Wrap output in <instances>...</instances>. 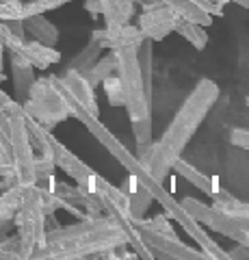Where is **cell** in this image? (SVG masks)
<instances>
[{
    "label": "cell",
    "instance_id": "6da1fadb",
    "mask_svg": "<svg viewBox=\"0 0 249 260\" xmlns=\"http://www.w3.org/2000/svg\"><path fill=\"white\" fill-rule=\"evenodd\" d=\"M132 221H119L111 215H87L76 225L46 230L44 247L33 251L30 258H85L102 256L117 245H128V232Z\"/></svg>",
    "mask_w": 249,
    "mask_h": 260
},
{
    "label": "cell",
    "instance_id": "7a4b0ae2",
    "mask_svg": "<svg viewBox=\"0 0 249 260\" xmlns=\"http://www.w3.org/2000/svg\"><path fill=\"white\" fill-rule=\"evenodd\" d=\"M219 98V87H217L210 78H202L195 85V89L187 98V102L175 113L173 121L169 128L165 130V135L160 137V141L152 143V154L148 160V174L154 178L156 182H163L165 176L169 174L173 160L180 156L184 145L191 141V137L195 135L197 126L204 121L208 111L212 109V104Z\"/></svg>",
    "mask_w": 249,
    "mask_h": 260
},
{
    "label": "cell",
    "instance_id": "3957f363",
    "mask_svg": "<svg viewBox=\"0 0 249 260\" xmlns=\"http://www.w3.org/2000/svg\"><path fill=\"white\" fill-rule=\"evenodd\" d=\"M117 76L124 91V107L128 109L136 143L152 141V115H150V87L139 61V46L117 50Z\"/></svg>",
    "mask_w": 249,
    "mask_h": 260
},
{
    "label": "cell",
    "instance_id": "277c9868",
    "mask_svg": "<svg viewBox=\"0 0 249 260\" xmlns=\"http://www.w3.org/2000/svg\"><path fill=\"white\" fill-rule=\"evenodd\" d=\"M22 109L28 117H33L48 130L72 117V109L63 95L59 76L35 78V83L28 89V98L22 102Z\"/></svg>",
    "mask_w": 249,
    "mask_h": 260
},
{
    "label": "cell",
    "instance_id": "5b68a950",
    "mask_svg": "<svg viewBox=\"0 0 249 260\" xmlns=\"http://www.w3.org/2000/svg\"><path fill=\"white\" fill-rule=\"evenodd\" d=\"M5 115L9 121V145H11V158H13V172L20 184H35V152L30 145L28 126H26V113L22 109V102L11 100L5 104Z\"/></svg>",
    "mask_w": 249,
    "mask_h": 260
},
{
    "label": "cell",
    "instance_id": "8992f818",
    "mask_svg": "<svg viewBox=\"0 0 249 260\" xmlns=\"http://www.w3.org/2000/svg\"><path fill=\"white\" fill-rule=\"evenodd\" d=\"M13 225L20 237V256L30 258L33 251L44 247L46 243V213L42 206V191L39 184H28L24 191L20 210L13 217Z\"/></svg>",
    "mask_w": 249,
    "mask_h": 260
},
{
    "label": "cell",
    "instance_id": "52a82bcc",
    "mask_svg": "<svg viewBox=\"0 0 249 260\" xmlns=\"http://www.w3.org/2000/svg\"><path fill=\"white\" fill-rule=\"evenodd\" d=\"M141 7H143V13L139 18V28L143 35H146V39H150V42H160V39H165L169 32H173L175 22H178L180 15L171 11L165 3L152 0V3H146Z\"/></svg>",
    "mask_w": 249,
    "mask_h": 260
},
{
    "label": "cell",
    "instance_id": "ba28073f",
    "mask_svg": "<svg viewBox=\"0 0 249 260\" xmlns=\"http://www.w3.org/2000/svg\"><path fill=\"white\" fill-rule=\"evenodd\" d=\"M5 48H9L11 52L24 56V59L37 70H46V68H50L52 63L61 61V52L54 46H46L42 42H37V39L35 42H26V39L13 35V32L7 28V24H5Z\"/></svg>",
    "mask_w": 249,
    "mask_h": 260
},
{
    "label": "cell",
    "instance_id": "9c48e42d",
    "mask_svg": "<svg viewBox=\"0 0 249 260\" xmlns=\"http://www.w3.org/2000/svg\"><path fill=\"white\" fill-rule=\"evenodd\" d=\"M59 83L63 87V91H65L72 98V100L78 104V107H83L91 117H100V107H98V102H95V95H93L95 89L89 83H87V78L80 74V72L65 70L59 76Z\"/></svg>",
    "mask_w": 249,
    "mask_h": 260
},
{
    "label": "cell",
    "instance_id": "30bf717a",
    "mask_svg": "<svg viewBox=\"0 0 249 260\" xmlns=\"http://www.w3.org/2000/svg\"><path fill=\"white\" fill-rule=\"evenodd\" d=\"M91 39L100 48H111V50H122V48H136L146 42V35L139 26H132L130 22L119 24V26H106L102 30H93Z\"/></svg>",
    "mask_w": 249,
    "mask_h": 260
},
{
    "label": "cell",
    "instance_id": "8fae6325",
    "mask_svg": "<svg viewBox=\"0 0 249 260\" xmlns=\"http://www.w3.org/2000/svg\"><path fill=\"white\" fill-rule=\"evenodd\" d=\"M95 195H98L102 208L106 210V215L119 219V221H130V200L122 189H115L113 184H109L104 178L98 176Z\"/></svg>",
    "mask_w": 249,
    "mask_h": 260
},
{
    "label": "cell",
    "instance_id": "7c38bea8",
    "mask_svg": "<svg viewBox=\"0 0 249 260\" xmlns=\"http://www.w3.org/2000/svg\"><path fill=\"white\" fill-rule=\"evenodd\" d=\"M26 186L28 184L15 182V184L9 186V189H5V193L0 195V232H7L13 225V217L20 210Z\"/></svg>",
    "mask_w": 249,
    "mask_h": 260
},
{
    "label": "cell",
    "instance_id": "4fadbf2b",
    "mask_svg": "<svg viewBox=\"0 0 249 260\" xmlns=\"http://www.w3.org/2000/svg\"><path fill=\"white\" fill-rule=\"evenodd\" d=\"M11 74H13V85H15V95L24 102L28 98V89L35 83L33 76V65H30L24 56L11 52Z\"/></svg>",
    "mask_w": 249,
    "mask_h": 260
},
{
    "label": "cell",
    "instance_id": "5bb4252c",
    "mask_svg": "<svg viewBox=\"0 0 249 260\" xmlns=\"http://www.w3.org/2000/svg\"><path fill=\"white\" fill-rule=\"evenodd\" d=\"M24 24V30L30 32L37 42H42L46 46H54L59 42V30L52 22H48L44 18V13H35V15H28V18L22 20Z\"/></svg>",
    "mask_w": 249,
    "mask_h": 260
},
{
    "label": "cell",
    "instance_id": "9a60e30c",
    "mask_svg": "<svg viewBox=\"0 0 249 260\" xmlns=\"http://www.w3.org/2000/svg\"><path fill=\"white\" fill-rule=\"evenodd\" d=\"M171 169H175V174H180L182 178H187V180L193 184V186H197V189H202L206 195H212L219 191V182L215 180V178H208V176H204L202 172H197L193 165H189L187 160H182L180 156L173 160V165H171Z\"/></svg>",
    "mask_w": 249,
    "mask_h": 260
},
{
    "label": "cell",
    "instance_id": "2e32d148",
    "mask_svg": "<svg viewBox=\"0 0 249 260\" xmlns=\"http://www.w3.org/2000/svg\"><path fill=\"white\" fill-rule=\"evenodd\" d=\"M102 7V15L106 26H119L132 20L134 15V5L128 0H100Z\"/></svg>",
    "mask_w": 249,
    "mask_h": 260
},
{
    "label": "cell",
    "instance_id": "e0dca14e",
    "mask_svg": "<svg viewBox=\"0 0 249 260\" xmlns=\"http://www.w3.org/2000/svg\"><path fill=\"white\" fill-rule=\"evenodd\" d=\"M115 70H117V50H111L106 56L95 61L87 72H83V76L87 78V83L95 89L109 74H113Z\"/></svg>",
    "mask_w": 249,
    "mask_h": 260
},
{
    "label": "cell",
    "instance_id": "ac0fdd59",
    "mask_svg": "<svg viewBox=\"0 0 249 260\" xmlns=\"http://www.w3.org/2000/svg\"><path fill=\"white\" fill-rule=\"evenodd\" d=\"M173 32H178V35H182L184 39H187L189 44H193L197 48V50H204L206 44H208V35L202 24H195L191 20H184V18H178V22H175V28Z\"/></svg>",
    "mask_w": 249,
    "mask_h": 260
},
{
    "label": "cell",
    "instance_id": "d6986e66",
    "mask_svg": "<svg viewBox=\"0 0 249 260\" xmlns=\"http://www.w3.org/2000/svg\"><path fill=\"white\" fill-rule=\"evenodd\" d=\"M100 50H102V48H100V46L91 39L89 46H87L85 50L80 52V54L76 56V59L67 65V70H76V72H80V74H83V72H87V70H89L95 61L100 59Z\"/></svg>",
    "mask_w": 249,
    "mask_h": 260
},
{
    "label": "cell",
    "instance_id": "ffe728a7",
    "mask_svg": "<svg viewBox=\"0 0 249 260\" xmlns=\"http://www.w3.org/2000/svg\"><path fill=\"white\" fill-rule=\"evenodd\" d=\"M102 85H104V91H106L111 107H124V91H122V83H119L117 72L109 74L106 78L102 80Z\"/></svg>",
    "mask_w": 249,
    "mask_h": 260
},
{
    "label": "cell",
    "instance_id": "44dd1931",
    "mask_svg": "<svg viewBox=\"0 0 249 260\" xmlns=\"http://www.w3.org/2000/svg\"><path fill=\"white\" fill-rule=\"evenodd\" d=\"M65 3H69V0H28V3H22V20L28 18V15H35V13H46V11L59 9V7Z\"/></svg>",
    "mask_w": 249,
    "mask_h": 260
},
{
    "label": "cell",
    "instance_id": "7402d4cb",
    "mask_svg": "<svg viewBox=\"0 0 249 260\" xmlns=\"http://www.w3.org/2000/svg\"><path fill=\"white\" fill-rule=\"evenodd\" d=\"M0 249L7 251V254H9V258H22V256H20V237L15 234V237L5 239L3 243H0Z\"/></svg>",
    "mask_w": 249,
    "mask_h": 260
},
{
    "label": "cell",
    "instance_id": "603a6c76",
    "mask_svg": "<svg viewBox=\"0 0 249 260\" xmlns=\"http://www.w3.org/2000/svg\"><path fill=\"white\" fill-rule=\"evenodd\" d=\"M230 141L238 145V148H245L249 150V130H232V135H230Z\"/></svg>",
    "mask_w": 249,
    "mask_h": 260
},
{
    "label": "cell",
    "instance_id": "cb8c5ba5",
    "mask_svg": "<svg viewBox=\"0 0 249 260\" xmlns=\"http://www.w3.org/2000/svg\"><path fill=\"white\" fill-rule=\"evenodd\" d=\"M3 54H5V24L0 22V83L5 80V76H3V68H5V59H3Z\"/></svg>",
    "mask_w": 249,
    "mask_h": 260
},
{
    "label": "cell",
    "instance_id": "d4e9b609",
    "mask_svg": "<svg viewBox=\"0 0 249 260\" xmlns=\"http://www.w3.org/2000/svg\"><path fill=\"white\" fill-rule=\"evenodd\" d=\"M85 9H87V11H89L91 15H100V13H102L100 0H87V3H85Z\"/></svg>",
    "mask_w": 249,
    "mask_h": 260
},
{
    "label": "cell",
    "instance_id": "484cf974",
    "mask_svg": "<svg viewBox=\"0 0 249 260\" xmlns=\"http://www.w3.org/2000/svg\"><path fill=\"white\" fill-rule=\"evenodd\" d=\"M128 3H132V5H146V3H152V0H128Z\"/></svg>",
    "mask_w": 249,
    "mask_h": 260
},
{
    "label": "cell",
    "instance_id": "4316f807",
    "mask_svg": "<svg viewBox=\"0 0 249 260\" xmlns=\"http://www.w3.org/2000/svg\"><path fill=\"white\" fill-rule=\"evenodd\" d=\"M3 258H5V260H9V254H7V251H3V249H0V260H3Z\"/></svg>",
    "mask_w": 249,
    "mask_h": 260
},
{
    "label": "cell",
    "instance_id": "83f0119b",
    "mask_svg": "<svg viewBox=\"0 0 249 260\" xmlns=\"http://www.w3.org/2000/svg\"><path fill=\"white\" fill-rule=\"evenodd\" d=\"M247 107H249V98H247Z\"/></svg>",
    "mask_w": 249,
    "mask_h": 260
}]
</instances>
